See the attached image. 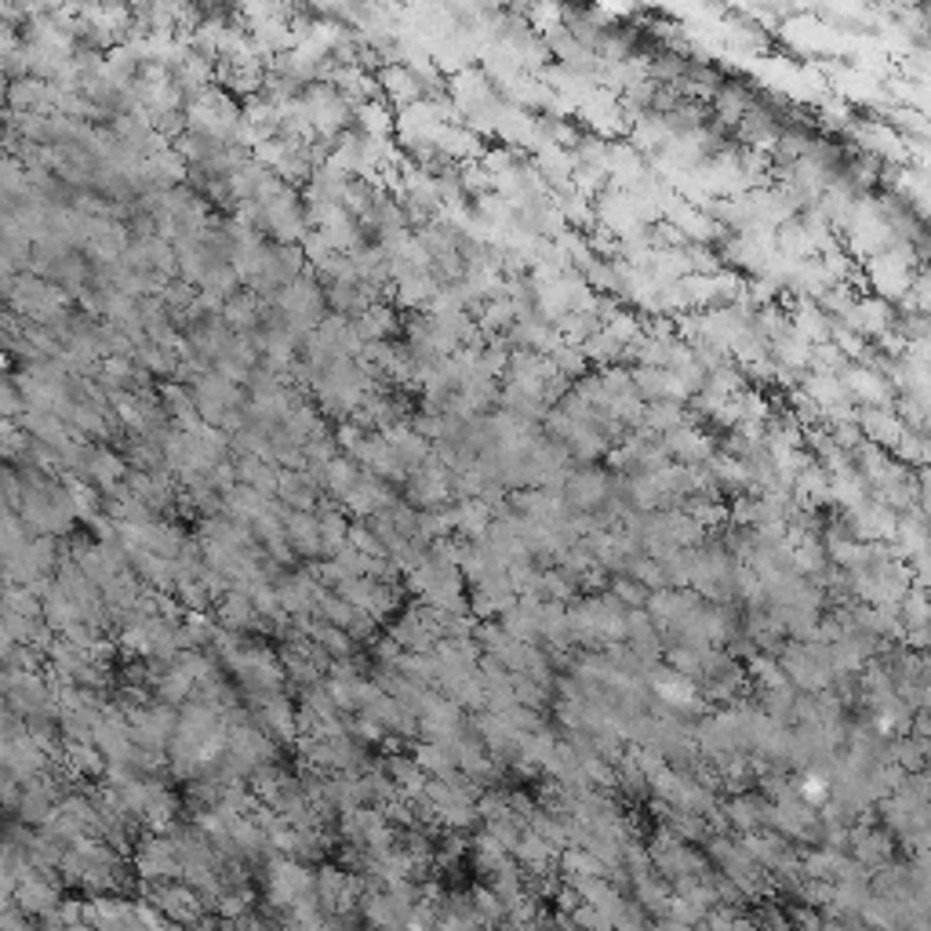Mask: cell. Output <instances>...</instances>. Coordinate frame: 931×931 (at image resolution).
I'll return each instance as SVG.
<instances>
[{
	"instance_id": "1",
	"label": "cell",
	"mask_w": 931,
	"mask_h": 931,
	"mask_svg": "<svg viewBox=\"0 0 931 931\" xmlns=\"http://www.w3.org/2000/svg\"><path fill=\"white\" fill-rule=\"evenodd\" d=\"M393 502H397V495L390 491V481H382V477L364 470L361 481L342 495V510L353 513V517H375V513L390 510Z\"/></svg>"
},
{
	"instance_id": "2",
	"label": "cell",
	"mask_w": 931,
	"mask_h": 931,
	"mask_svg": "<svg viewBox=\"0 0 931 931\" xmlns=\"http://www.w3.org/2000/svg\"><path fill=\"white\" fill-rule=\"evenodd\" d=\"M321 484L306 466H291L281 470V488H277V499L291 510H317L321 506Z\"/></svg>"
},
{
	"instance_id": "3",
	"label": "cell",
	"mask_w": 931,
	"mask_h": 931,
	"mask_svg": "<svg viewBox=\"0 0 931 931\" xmlns=\"http://www.w3.org/2000/svg\"><path fill=\"white\" fill-rule=\"evenodd\" d=\"M284 531H288V542L295 546L299 557H317L324 553V539H321V517L317 510H291L284 513Z\"/></svg>"
},
{
	"instance_id": "4",
	"label": "cell",
	"mask_w": 931,
	"mask_h": 931,
	"mask_svg": "<svg viewBox=\"0 0 931 931\" xmlns=\"http://www.w3.org/2000/svg\"><path fill=\"white\" fill-rule=\"evenodd\" d=\"M379 84H382V91H386L393 102H401V106H415V102L426 95V84H422L419 70H408V66H401V62L382 66Z\"/></svg>"
}]
</instances>
